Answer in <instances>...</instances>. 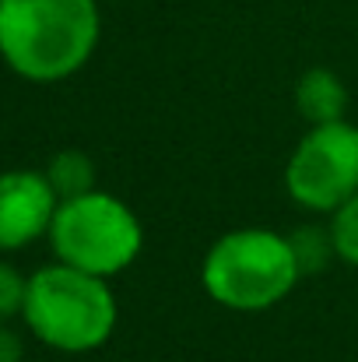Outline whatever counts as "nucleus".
Wrapping results in <instances>:
<instances>
[{
    "mask_svg": "<svg viewBox=\"0 0 358 362\" xmlns=\"http://www.w3.org/2000/svg\"><path fill=\"white\" fill-rule=\"evenodd\" d=\"M95 0H0V57L35 85L78 74L99 46Z\"/></svg>",
    "mask_w": 358,
    "mask_h": 362,
    "instance_id": "f257e3e1",
    "label": "nucleus"
},
{
    "mask_svg": "<svg viewBox=\"0 0 358 362\" xmlns=\"http://www.w3.org/2000/svg\"><path fill=\"white\" fill-rule=\"evenodd\" d=\"M21 317L28 331L56 352H95L117 327V296L109 278L56 260L28 278Z\"/></svg>",
    "mask_w": 358,
    "mask_h": 362,
    "instance_id": "f03ea898",
    "label": "nucleus"
},
{
    "mask_svg": "<svg viewBox=\"0 0 358 362\" xmlns=\"http://www.w3.org/2000/svg\"><path fill=\"white\" fill-rule=\"evenodd\" d=\"M302 278V264L292 240L270 229H236L211 243L201 281L204 292L236 313H260L278 306L295 281Z\"/></svg>",
    "mask_w": 358,
    "mask_h": 362,
    "instance_id": "7ed1b4c3",
    "label": "nucleus"
},
{
    "mask_svg": "<svg viewBox=\"0 0 358 362\" xmlns=\"http://www.w3.org/2000/svg\"><path fill=\"white\" fill-rule=\"evenodd\" d=\"M49 243L60 264L113 278L137 260L144 246V229L119 197L88 190L81 197L60 201L49 226Z\"/></svg>",
    "mask_w": 358,
    "mask_h": 362,
    "instance_id": "20e7f679",
    "label": "nucleus"
},
{
    "mask_svg": "<svg viewBox=\"0 0 358 362\" xmlns=\"http://www.w3.org/2000/svg\"><path fill=\"white\" fill-rule=\"evenodd\" d=\"M285 187L306 211L334 215L358 194V127L348 120L313 127L285 165Z\"/></svg>",
    "mask_w": 358,
    "mask_h": 362,
    "instance_id": "39448f33",
    "label": "nucleus"
},
{
    "mask_svg": "<svg viewBox=\"0 0 358 362\" xmlns=\"http://www.w3.org/2000/svg\"><path fill=\"white\" fill-rule=\"evenodd\" d=\"M60 197L46 173L11 169L0 173V250H25L39 236H49Z\"/></svg>",
    "mask_w": 358,
    "mask_h": 362,
    "instance_id": "423d86ee",
    "label": "nucleus"
},
{
    "mask_svg": "<svg viewBox=\"0 0 358 362\" xmlns=\"http://www.w3.org/2000/svg\"><path fill=\"white\" fill-rule=\"evenodd\" d=\"M295 110H299L302 120H309L313 127L345 120L348 88H345V81H341L334 71L313 67V71H306V74L299 78V85H295Z\"/></svg>",
    "mask_w": 358,
    "mask_h": 362,
    "instance_id": "0eeeda50",
    "label": "nucleus"
},
{
    "mask_svg": "<svg viewBox=\"0 0 358 362\" xmlns=\"http://www.w3.org/2000/svg\"><path fill=\"white\" fill-rule=\"evenodd\" d=\"M46 180L53 187V194L60 201H71V197H81L88 190H95V165L85 151H56L46 165Z\"/></svg>",
    "mask_w": 358,
    "mask_h": 362,
    "instance_id": "6e6552de",
    "label": "nucleus"
},
{
    "mask_svg": "<svg viewBox=\"0 0 358 362\" xmlns=\"http://www.w3.org/2000/svg\"><path fill=\"white\" fill-rule=\"evenodd\" d=\"M330 243H334V253L341 260H348L352 267H358V194L341 204L334 211V222H330Z\"/></svg>",
    "mask_w": 358,
    "mask_h": 362,
    "instance_id": "1a4fd4ad",
    "label": "nucleus"
},
{
    "mask_svg": "<svg viewBox=\"0 0 358 362\" xmlns=\"http://www.w3.org/2000/svg\"><path fill=\"white\" fill-rule=\"evenodd\" d=\"M25 292H28V278H21L11 264L0 260V324L25 310Z\"/></svg>",
    "mask_w": 358,
    "mask_h": 362,
    "instance_id": "9d476101",
    "label": "nucleus"
},
{
    "mask_svg": "<svg viewBox=\"0 0 358 362\" xmlns=\"http://www.w3.org/2000/svg\"><path fill=\"white\" fill-rule=\"evenodd\" d=\"M21 338L7 324H0V362H21Z\"/></svg>",
    "mask_w": 358,
    "mask_h": 362,
    "instance_id": "9b49d317",
    "label": "nucleus"
}]
</instances>
